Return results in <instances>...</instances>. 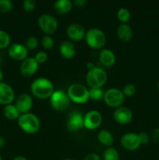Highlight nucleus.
Masks as SVG:
<instances>
[{
    "label": "nucleus",
    "mask_w": 159,
    "mask_h": 160,
    "mask_svg": "<svg viewBox=\"0 0 159 160\" xmlns=\"http://www.w3.org/2000/svg\"><path fill=\"white\" fill-rule=\"evenodd\" d=\"M39 42L37 40V38L35 36H29L27 37V38L26 39V42H25V46L27 48L28 51L29 50H34L36 48H37L38 46Z\"/></svg>",
    "instance_id": "nucleus-29"
},
{
    "label": "nucleus",
    "mask_w": 159,
    "mask_h": 160,
    "mask_svg": "<svg viewBox=\"0 0 159 160\" xmlns=\"http://www.w3.org/2000/svg\"><path fill=\"white\" fill-rule=\"evenodd\" d=\"M8 55L14 60L23 61L27 58L28 49L23 44L13 43L9 46Z\"/></svg>",
    "instance_id": "nucleus-13"
},
{
    "label": "nucleus",
    "mask_w": 159,
    "mask_h": 160,
    "mask_svg": "<svg viewBox=\"0 0 159 160\" xmlns=\"http://www.w3.org/2000/svg\"><path fill=\"white\" fill-rule=\"evenodd\" d=\"M103 160H119V154L115 148L108 147L102 153Z\"/></svg>",
    "instance_id": "nucleus-24"
},
{
    "label": "nucleus",
    "mask_w": 159,
    "mask_h": 160,
    "mask_svg": "<svg viewBox=\"0 0 159 160\" xmlns=\"http://www.w3.org/2000/svg\"><path fill=\"white\" fill-rule=\"evenodd\" d=\"M102 123V115L98 110H90L84 116V128L94 130Z\"/></svg>",
    "instance_id": "nucleus-10"
},
{
    "label": "nucleus",
    "mask_w": 159,
    "mask_h": 160,
    "mask_svg": "<svg viewBox=\"0 0 159 160\" xmlns=\"http://www.w3.org/2000/svg\"><path fill=\"white\" fill-rule=\"evenodd\" d=\"M36 7V2L34 0H25L23 2V8L27 12H31Z\"/></svg>",
    "instance_id": "nucleus-33"
},
{
    "label": "nucleus",
    "mask_w": 159,
    "mask_h": 160,
    "mask_svg": "<svg viewBox=\"0 0 159 160\" xmlns=\"http://www.w3.org/2000/svg\"><path fill=\"white\" fill-rule=\"evenodd\" d=\"M99 60L104 67H112L115 64L116 57L113 52L108 48H102L99 52Z\"/></svg>",
    "instance_id": "nucleus-19"
},
{
    "label": "nucleus",
    "mask_w": 159,
    "mask_h": 160,
    "mask_svg": "<svg viewBox=\"0 0 159 160\" xmlns=\"http://www.w3.org/2000/svg\"><path fill=\"white\" fill-rule=\"evenodd\" d=\"M62 160H73V159H70V158H67V159H64Z\"/></svg>",
    "instance_id": "nucleus-43"
},
{
    "label": "nucleus",
    "mask_w": 159,
    "mask_h": 160,
    "mask_svg": "<svg viewBox=\"0 0 159 160\" xmlns=\"http://www.w3.org/2000/svg\"><path fill=\"white\" fill-rule=\"evenodd\" d=\"M73 5L76 6V7H84L85 5H87V0H75V1L73 2Z\"/></svg>",
    "instance_id": "nucleus-37"
},
{
    "label": "nucleus",
    "mask_w": 159,
    "mask_h": 160,
    "mask_svg": "<svg viewBox=\"0 0 159 160\" xmlns=\"http://www.w3.org/2000/svg\"><path fill=\"white\" fill-rule=\"evenodd\" d=\"M108 79L107 73L103 69L95 67L88 70L86 75V81L90 88H98L105 84Z\"/></svg>",
    "instance_id": "nucleus-4"
},
{
    "label": "nucleus",
    "mask_w": 159,
    "mask_h": 160,
    "mask_svg": "<svg viewBox=\"0 0 159 160\" xmlns=\"http://www.w3.org/2000/svg\"><path fill=\"white\" fill-rule=\"evenodd\" d=\"M19 127L27 134H34L39 131L41 127V122L38 117L34 113L21 114L17 120Z\"/></svg>",
    "instance_id": "nucleus-2"
},
{
    "label": "nucleus",
    "mask_w": 159,
    "mask_h": 160,
    "mask_svg": "<svg viewBox=\"0 0 159 160\" xmlns=\"http://www.w3.org/2000/svg\"><path fill=\"white\" fill-rule=\"evenodd\" d=\"M157 90H158V92H159V81H158V82H157Z\"/></svg>",
    "instance_id": "nucleus-42"
},
{
    "label": "nucleus",
    "mask_w": 159,
    "mask_h": 160,
    "mask_svg": "<svg viewBox=\"0 0 159 160\" xmlns=\"http://www.w3.org/2000/svg\"><path fill=\"white\" fill-rule=\"evenodd\" d=\"M38 25L42 31L47 35H51L55 32L59 25L58 20L51 14H42L38 18Z\"/></svg>",
    "instance_id": "nucleus-8"
},
{
    "label": "nucleus",
    "mask_w": 159,
    "mask_h": 160,
    "mask_svg": "<svg viewBox=\"0 0 159 160\" xmlns=\"http://www.w3.org/2000/svg\"><path fill=\"white\" fill-rule=\"evenodd\" d=\"M31 91L37 98L45 99L50 98L54 92V84L48 78H38L31 83Z\"/></svg>",
    "instance_id": "nucleus-1"
},
{
    "label": "nucleus",
    "mask_w": 159,
    "mask_h": 160,
    "mask_svg": "<svg viewBox=\"0 0 159 160\" xmlns=\"http://www.w3.org/2000/svg\"><path fill=\"white\" fill-rule=\"evenodd\" d=\"M122 92H123L125 97H131L135 95L136 92H137V88L134 84H127L123 87Z\"/></svg>",
    "instance_id": "nucleus-31"
},
{
    "label": "nucleus",
    "mask_w": 159,
    "mask_h": 160,
    "mask_svg": "<svg viewBox=\"0 0 159 160\" xmlns=\"http://www.w3.org/2000/svg\"><path fill=\"white\" fill-rule=\"evenodd\" d=\"M85 41L92 48H102L106 43V36L101 29L93 28L86 31Z\"/></svg>",
    "instance_id": "nucleus-5"
},
{
    "label": "nucleus",
    "mask_w": 159,
    "mask_h": 160,
    "mask_svg": "<svg viewBox=\"0 0 159 160\" xmlns=\"http://www.w3.org/2000/svg\"><path fill=\"white\" fill-rule=\"evenodd\" d=\"M138 135L141 145H147V144H148L150 141V136L147 133L140 132V134H138Z\"/></svg>",
    "instance_id": "nucleus-34"
},
{
    "label": "nucleus",
    "mask_w": 159,
    "mask_h": 160,
    "mask_svg": "<svg viewBox=\"0 0 159 160\" xmlns=\"http://www.w3.org/2000/svg\"><path fill=\"white\" fill-rule=\"evenodd\" d=\"M86 67H87V68L88 69V70H91V69L94 68L95 66H94V64L93 63V62H87V65H86Z\"/></svg>",
    "instance_id": "nucleus-38"
},
{
    "label": "nucleus",
    "mask_w": 159,
    "mask_h": 160,
    "mask_svg": "<svg viewBox=\"0 0 159 160\" xmlns=\"http://www.w3.org/2000/svg\"><path fill=\"white\" fill-rule=\"evenodd\" d=\"M5 143H6V140H5V138L2 137V136H0V148L4 146Z\"/></svg>",
    "instance_id": "nucleus-39"
},
{
    "label": "nucleus",
    "mask_w": 159,
    "mask_h": 160,
    "mask_svg": "<svg viewBox=\"0 0 159 160\" xmlns=\"http://www.w3.org/2000/svg\"><path fill=\"white\" fill-rule=\"evenodd\" d=\"M121 145L128 151H135L141 145L138 134L129 132L123 134L120 140Z\"/></svg>",
    "instance_id": "nucleus-11"
},
{
    "label": "nucleus",
    "mask_w": 159,
    "mask_h": 160,
    "mask_svg": "<svg viewBox=\"0 0 159 160\" xmlns=\"http://www.w3.org/2000/svg\"><path fill=\"white\" fill-rule=\"evenodd\" d=\"M15 100V92L9 84L5 82H0V104H12Z\"/></svg>",
    "instance_id": "nucleus-16"
},
{
    "label": "nucleus",
    "mask_w": 159,
    "mask_h": 160,
    "mask_svg": "<svg viewBox=\"0 0 159 160\" xmlns=\"http://www.w3.org/2000/svg\"><path fill=\"white\" fill-rule=\"evenodd\" d=\"M59 50L61 56L67 59H72L76 54V47L74 44L70 40H65L61 42Z\"/></svg>",
    "instance_id": "nucleus-18"
},
{
    "label": "nucleus",
    "mask_w": 159,
    "mask_h": 160,
    "mask_svg": "<svg viewBox=\"0 0 159 160\" xmlns=\"http://www.w3.org/2000/svg\"><path fill=\"white\" fill-rule=\"evenodd\" d=\"M73 7V3L70 0H57L54 2V9L58 13H68Z\"/></svg>",
    "instance_id": "nucleus-21"
},
{
    "label": "nucleus",
    "mask_w": 159,
    "mask_h": 160,
    "mask_svg": "<svg viewBox=\"0 0 159 160\" xmlns=\"http://www.w3.org/2000/svg\"><path fill=\"white\" fill-rule=\"evenodd\" d=\"M66 34L70 40L80 41L85 38V28L80 23H72L66 28Z\"/></svg>",
    "instance_id": "nucleus-17"
},
{
    "label": "nucleus",
    "mask_w": 159,
    "mask_h": 160,
    "mask_svg": "<svg viewBox=\"0 0 159 160\" xmlns=\"http://www.w3.org/2000/svg\"><path fill=\"white\" fill-rule=\"evenodd\" d=\"M3 80V73L2 71V70L0 69V82H2V81Z\"/></svg>",
    "instance_id": "nucleus-41"
},
{
    "label": "nucleus",
    "mask_w": 159,
    "mask_h": 160,
    "mask_svg": "<svg viewBox=\"0 0 159 160\" xmlns=\"http://www.w3.org/2000/svg\"><path fill=\"white\" fill-rule=\"evenodd\" d=\"M3 114H4L5 117L9 120H18L20 116V113L13 104H9L5 106L4 109H3Z\"/></svg>",
    "instance_id": "nucleus-23"
},
{
    "label": "nucleus",
    "mask_w": 159,
    "mask_h": 160,
    "mask_svg": "<svg viewBox=\"0 0 159 160\" xmlns=\"http://www.w3.org/2000/svg\"><path fill=\"white\" fill-rule=\"evenodd\" d=\"M39 63L34 57H27L22 61L20 66V71L23 77L29 78L37 71Z\"/></svg>",
    "instance_id": "nucleus-14"
},
{
    "label": "nucleus",
    "mask_w": 159,
    "mask_h": 160,
    "mask_svg": "<svg viewBox=\"0 0 159 160\" xmlns=\"http://www.w3.org/2000/svg\"><path fill=\"white\" fill-rule=\"evenodd\" d=\"M41 43V45L44 47V48L47 50L51 49L55 45L54 39L52 38V37L51 35H47V34L42 37Z\"/></svg>",
    "instance_id": "nucleus-28"
},
{
    "label": "nucleus",
    "mask_w": 159,
    "mask_h": 160,
    "mask_svg": "<svg viewBox=\"0 0 159 160\" xmlns=\"http://www.w3.org/2000/svg\"><path fill=\"white\" fill-rule=\"evenodd\" d=\"M116 34L119 40L123 42H128L132 38V29L127 23H121L117 28Z\"/></svg>",
    "instance_id": "nucleus-20"
},
{
    "label": "nucleus",
    "mask_w": 159,
    "mask_h": 160,
    "mask_svg": "<svg viewBox=\"0 0 159 160\" xmlns=\"http://www.w3.org/2000/svg\"><path fill=\"white\" fill-rule=\"evenodd\" d=\"M11 38L6 31L0 30V48H5L9 46Z\"/></svg>",
    "instance_id": "nucleus-27"
},
{
    "label": "nucleus",
    "mask_w": 159,
    "mask_h": 160,
    "mask_svg": "<svg viewBox=\"0 0 159 160\" xmlns=\"http://www.w3.org/2000/svg\"><path fill=\"white\" fill-rule=\"evenodd\" d=\"M104 92L101 88L89 89V98L93 101H99L104 98Z\"/></svg>",
    "instance_id": "nucleus-25"
},
{
    "label": "nucleus",
    "mask_w": 159,
    "mask_h": 160,
    "mask_svg": "<svg viewBox=\"0 0 159 160\" xmlns=\"http://www.w3.org/2000/svg\"><path fill=\"white\" fill-rule=\"evenodd\" d=\"M84 160H101V157L98 154L94 152H91L87 154V156L84 157Z\"/></svg>",
    "instance_id": "nucleus-36"
},
{
    "label": "nucleus",
    "mask_w": 159,
    "mask_h": 160,
    "mask_svg": "<svg viewBox=\"0 0 159 160\" xmlns=\"http://www.w3.org/2000/svg\"><path fill=\"white\" fill-rule=\"evenodd\" d=\"M12 160H28L26 158H25L24 156H16L15 158H13Z\"/></svg>",
    "instance_id": "nucleus-40"
},
{
    "label": "nucleus",
    "mask_w": 159,
    "mask_h": 160,
    "mask_svg": "<svg viewBox=\"0 0 159 160\" xmlns=\"http://www.w3.org/2000/svg\"><path fill=\"white\" fill-rule=\"evenodd\" d=\"M0 160H2V156H1V155H0Z\"/></svg>",
    "instance_id": "nucleus-44"
},
{
    "label": "nucleus",
    "mask_w": 159,
    "mask_h": 160,
    "mask_svg": "<svg viewBox=\"0 0 159 160\" xmlns=\"http://www.w3.org/2000/svg\"><path fill=\"white\" fill-rule=\"evenodd\" d=\"M49 98L51 106L56 111H65L70 105V98L63 90H55Z\"/></svg>",
    "instance_id": "nucleus-6"
},
{
    "label": "nucleus",
    "mask_w": 159,
    "mask_h": 160,
    "mask_svg": "<svg viewBox=\"0 0 159 160\" xmlns=\"http://www.w3.org/2000/svg\"><path fill=\"white\" fill-rule=\"evenodd\" d=\"M132 112L130 109L126 106H119L115 108L113 112V118L119 124H127L132 120Z\"/></svg>",
    "instance_id": "nucleus-15"
},
{
    "label": "nucleus",
    "mask_w": 159,
    "mask_h": 160,
    "mask_svg": "<svg viewBox=\"0 0 159 160\" xmlns=\"http://www.w3.org/2000/svg\"><path fill=\"white\" fill-rule=\"evenodd\" d=\"M48 58V53L45 52L44 51L38 52L36 53L35 56H34V59H36V61H37L39 64L44 63L45 62H46Z\"/></svg>",
    "instance_id": "nucleus-32"
},
{
    "label": "nucleus",
    "mask_w": 159,
    "mask_h": 160,
    "mask_svg": "<svg viewBox=\"0 0 159 160\" xmlns=\"http://www.w3.org/2000/svg\"><path fill=\"white\" fill-rule=\"evenodd\" d=\"M151 138H152L153 142L155 144H159V128H155L153 130L151 133Z\"/></svg>",
    "instance_id": "nucleus-35"
},
{
    "label": "nucleus",
    "mask_w": 159,
    "mask_h": 160,
    "mask_svg": "<svg viewBox=\"0 0 159 160\" xmlns=\"http://www.w3.org/2000/svg\"><path fill=\"white\" fill-rule=\"evenodd\" d=\"M66 93L70 101L77 104H84L90 99L89 89L79 83H74L69 86Z\"/></svg>",
    "instance_id": "nucleus-3"
},
{
    "label": "nucleus",
    "mask_w": 159,
    "mask_h": 160,
    "mask_svg": "<svg viewBox=\"0 0 159 160\" xmlns=\"http://www.w3.org/2000/svg\"><path fill=\"white\" fill-rule=\"evenodd\" d=\"M12 2L10 0H0V12L2 13H8L12 9Z\"/></svg>",
    "instance_id": "nucleus-30"
},
{
    "label": "nucleus",
    "mask_w": 159,
    "mask_h": 160,
    "mask_svg": "<svg viewBox=\"0 0 159 160\" xmlns=\"http://www.w3.org/2000/svg\"><path fill=\"white\" fill-rule=\"evenodd\" d=\"M103 100L107 106L118 108L122 106L124 102L125 96L121 90L115 88H111L104 92Z\"/></svg>",
    "instance_id": "nucleus-7"
},
{
    "label": "nucleus",
    "mask_w": 159,
    "mask_h": 160,
    "mask_svg": "<svg viewBox=\"0 0 159 160\" xmlns=\"http://www.w3.org/2000/svg\"><path fill=\"white\" fill-rule=\"evenodd\" d=\"M98 139L102 145L111 147L114 142V138L112 133L108 130H101L98 134Z\"/></svg>",
    "instance_id": "nucleus-22"
},
{
    "label": "nucleus",
    "mask_w": 159,
    "mask_h": 160,
    "mask_svg": "<svg viewBox=\"0 0 159 160\" xmlns=\"http://www.w3.org/2000/svg\"><path fill=\"white\" fill-rule=\"evenodd\" d=\"M84 128V115L79 110H73L67 117L66 128L72 133Z\"/></svg>",
    "instance_id": "nucleus-9"
},
{
    "label": "nucleus",
    "mask_w": 159,
    "mask_h": 160,
    "mask_svg": "<svg viewBox=\"0 0 159 160\" xmlns=\"http://www.w3.org/2000/svg\"><path fill=\"white\" fill-rule=\"evenodd\" d=\"M14 106L21 114L27 113L33 106V98L31 95L27 93H22L15 99Z\"/></svg>",
    "instance_id": "nucleus-12"
},
{
    "label": "nucleus",
    "mask_w": 159,
    "mask_h": 160,
    "mask_svg": "<svg viewBox=\"0 0 159 160\" xmlns=\"http://www.w3.org/2000/svg\"><path fill=\"white\" fill-rule=\"evenodd\" d=\"M130 17V12L126 8H120L117 12V17L123 23H126V22L129 21Z\"/></svg>",
    "instance_id": "nucleus-26"
}]
</instances>
